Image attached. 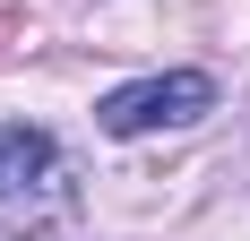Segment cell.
I'll use <instances>...</instances> for the list:
<instances>
[{
  "instance_id": "obj_1",
  "label": "cell",
  "mask_w": 250,
  "mask_h": 241,
  "mask_svg": "<svg viewBox=\"0 0 250 241\" xmlns=\"http://www.w3.org/2000/svg\"><path fill=\"white\" fill-rule=\"evenodd\" d=\"M216 112V78L207 69H164V78H138V86H112L95 103V129L112 138H147V129H181V120Z\"/></svg>"
},
{
  "instance_id": "obj_2",
  "label": "cell",
  "mask_w": 250,
  "mask_h": 241,
  "mask_svg": "<svg viewBox=\"0 0 250 241\" xmlns=\"http://www.w3.org/2000/svg\"><path fill=\"white\" fill-rule=\"evenodd\" d=\"M61 181V146L35 120H0V207H26L35 190Z\"/></svg>"
}]
</instances>
